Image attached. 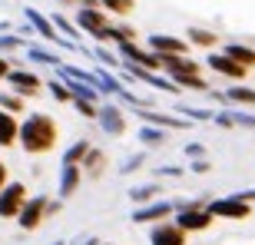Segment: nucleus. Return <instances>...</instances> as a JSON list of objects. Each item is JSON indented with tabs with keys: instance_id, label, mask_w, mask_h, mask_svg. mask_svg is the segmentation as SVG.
I'll list each match as a JSON object with an SVG mask.
<instances>
[{
	"instance_id": "nucleus-1",
	"label": "nucleus",
	"mask_w": 255,
	"mask_h": 245,
	"mask_svg": "<svg viewBox=\"0 0 255 245\" xmlns=\"http://www.w3.org/2000/svg\"><path fill=\"white\" fill-rule=\"evenodd\" d=\"M57 139H60V126L50 113H30L20 120L17 146L27 156H47V152H53L57 149Z\"/></svg>"
},
{
	"instance_id": "nucleus-2",
	"label": "nucleus",
	"mask_w": 255,
	"mask_h": 245,
	"mask_svg": "<svg viewBox=\"0 0 255 245\" xmlns=\"http://www.w3.org/2000/svg\"><path fill=\"white\" fill-rule=\"evenodd\" d=\"M176 202V212H172V222L179 229H186V232H206L216 219H212V212L206 209V199H172Z\"/></svg>"
},
{
	"instance_id": "nucleus-3",
	"label": "nucleus",
	"mask_w": 255,
	"mask_h": 245,
	"mask_svg": "<svg viewBox=\"0 0 255 245\" xmlns=\"http://www.w3.org/2000/svg\"><path fill=\"white\" fill-rule=\"evenodd\" d=\"M206 209L212 212V219H232V222H246L252 219V202L239 196H222V199H209Z\"/></svg>"
},
{
	"instance_id": "nucleus-4",
	"label": "nucleus",
	"mask_w": 255,
	"mask_h": 245,
	"mask_svg": "<svg viewBox=\"0 0 255 245\" xmlns=\"http://www.w3.org/2000/svg\"><path fill=\"white\" fill-rule=\"evenodd\" d=\"M73 23L80 27V33H86V37L100 40V33H103L113 20H110V13H106L103 7H83V3H76V17Z\"/></svg>"
},
{
	"instance_id": "nucleus-5",
	"label": "nucleus",
	"mask_w": 255,
	"mask_h": 245,
	"mask_svg": "<svg viewBox=\"0 0 255 245\" xmlns=\"http://www.w3.org/2000/svg\"><path fill=\"white\" fill-rule=\"evenodd\" d=\"M47 202L50 196H27V202H23V209L17 212V222L23 232H37L43 222H47Z\"/></svg>"
},
{
	"instance_id": "nucleus-6",
	"label": "nucleus",
	"mask_w": 255,
	"mask_h": 245,
	"mask_svg": "<svg viewBox=\"0 0 255 245\" xmlns=\"http://www.w3.org/2000/svg\"><path fill=\"white\" fill-rule=\"evenodd\" d=\"M3 80H7V86L13 93H20L23 100H33V96L43 93V80H40L33 70H23V66H10V73L3 76Z\"/></svg>"
},
{
	"instance_id": "nucleus-7",
	"label": "nucleus",
	"mask_w": 255,
	"mask_h": 245,
	"mask_svg": "<svg viewBox=\"0 0 255 245\" xmlns=\"http://www.w3.org/2000/svg\"><path fill=\"white\" fill-rule=\"evenodd\" d=\"M176 212V202L172 199H152V202H142V206L132 209V222L136 226H152V222H162V219H172Z\"/></svg>"
},
{
	"instance_id": "nucleus-8",
	"label": "nucleus",
	"mask_w": 255,
	"mask_h": 245,
	"mask_svg": "<svg viewBox=\"0 0 255 245\" xmlns=\"http://www.w3.org/2000/svg\"><path fill=\"white\" fill-rule=\"evenodd\" d=\"M27 182H13L7 179V186L0 189V219H17V212L27 202Z\"/></svg>"
},
{
	"instance_id": "nucleus-9",
	"label": "nucleus",
	"mask_w": 255,
	"mask_h": 245,
	"mask_svg": "<svg viewBox=\"0 0 255 245\" xmlns=\"http://www.w3.org/2000/svg\"><path fill=\"white\" fill-rule=\"evenodd\" d=\"M96 122H100V129L106 132V136H126V113L123 106L116 103H100L96 106Z\"/></svg>"
},
{
	"instance_id": "nucleus-10",
	"label": "nucleus",
	"mask_w": 255,
	"mask_h": 245,
	"mask_svg": "<svg viewBox=\"0 0 255 245\" xmlns=\"http://www.w3.org/2000/svg\"><path fill=\"white\" fill-rule=\"evenodd\" d=\"M149 245H189V232L169 219H162V222L149 226Z\"/></svg>"
},
{
	"instance_id": "nucleus-11",
	"label": "nucleus",
	"mask_w": 255,
	"mask_h": 245,
	"mask_svg": "<svg viewBox=\"0 0 255 245\" xmlns=\"http://www.w3.org/2000/svg\"><path fill=\"white\" fill-rule=\"evenodd\" d=\"M206 63H209V70H212V73L226 76V80H236V83H242V80L249 76V66L236 63V60H232V57H226V53H209V57H206Z\"/></svg>"
},
{
	"instance_id": "nucleus-12",
	"label": "nucleus",
	"mask_w": 255,
	"mask_h": 245,
	"mask_svg": "<svg viewBox=\"0 0 255 245\" xmlns=\"http://www.w3.org/2000/svg\"><path fill=\"white\" fill-rule=\"evenodd\" d=\"M136 116H139L142 122H152V126H162V129H189L192 122L186 120V116H172V113H159L156 106H146V110H136Z\"/></svg>"
},
{
	"instance_id": "nucleus-13",
	"label": "nucleus",
	"mask_w": 255,
	"mask_h": 245,
	"mask_svg": "<svg viewBox=\"0 0 255 245\" xmlns=\"http://www.w3.org/2000/svg\"><path fill=\"white\" fill-rule=\"evenodd\" d=\"M106 166H110V159H106L103 149H96V146H90L83 156V162H80V169H83V179H103Z\"/></svg>"
},
{
	"instance_id": "nucleus-14",
	"label": "nucleus",
	"mask_w": 255,
	"mask_h": 245,
	"mask_svg": "<svg viewBox=\"0 0 255 245\" xmlns=\"http://www.w3.org/2000/svg\"><path fill=\"white\" fill-rule=\"evenodd\" d=\"M80 186H83V169H80V166H60L57 196H60V199H70Z\"/></svg>"
},
{
	"instance_id": "nucleus-15",
	"label": "nucleus",
	"mask_w": 255,
	"mask_h": 245,
	"mask_svg": "<svg viewBox=\"0 0 255 245\" xmlns=\"http://www.w3.org/2000/svg\"><path fill=\"white\" fill-rule=\"evenodd\" d=\"M149 50L152 53H189V43L182 37H172V33H152Z\"/></svg>"
},
{
	"instance_id": "nucleus-16",
	"label": "nucleus",
	"mask_w": 255,
	"mask_h": 245,
	"mask_svg": "<svg viewBox=\"0 0 255 245\" xmlns=\"http://www.w3.org/2000/svg\"><path fill=\"white\" fill-rule=\"evenodd\" d=\"M23 57H27L30 63H40V66H60V63H63V57H60V53L47 50L43 43H33V40H27V47H23Z\"/></svg>"
},
{
	"instance_id": "nucleus-17",
	"label": "nucleus",
	"mask_w": 255,
	"mask_h": 245,
	"mask_svg": "<svg viewBox=\"0 0 255 245\" xmlns=\"http://www.w3.org/2000/svg\"><path fill=\"white\" fill-rule=\"evenodd\" d=\"M136 139L146 146V149H159L169 142V129H162V126H152V122H142L139 129H136Z\"/></svg>"
},
{
	"instance_id": "nucleus-18",
	"label": "nucleus",
	"mask_w": 255,
	"mask_h": 245,
	"mask_svg": "<svg viewBox=\"0 0 255 245\" xmlns=\"http://www.w3.org/2000/svg\"><path fill=\"white\" fill-rule=\"evenodd\" d=\"M17 129H20V120L7 110H0V149L17 146Z\"/></svg>"
},
{
	"instance_id": "nucleus-19",
	"label": "nucleus",
	"mask_w": 255,
	"mask_h": 245,
	"mask_svg": "<svg viewBox=\"0 0 255 245\" xmlns=\"http://www.w3.org/2000/svg\"><path fill=\"white\" fill-rule=\"evenodd\" d=\"M93 76H96V90H100L103 96H120V90L126 86L123 80H120V76H113L110 70H106V66H96Z\"/></svg>"
},
{
	"instance_id": "nucleus-20",
	"label": "nucleus",
	"mask_w": 255,
	"mask_h": 245,
	"mask_svg": "<svg viewBox=\"0 0 255 245\" xmlns=\"http://www.w3.org/2000/svg\"><path fill=\"white\" fill-rule=\"evenodd\" d=\"M222 53H226V57H232L236 63L249 66V70L255 66V47H252V43H239V40H232V43H226V47H222Z\"/></svg>"
},
{
	"instance_id": "nucleus-21",
	"label": "nucleus",
	"mask_w": 255,
	"mask_h": 245,
	"mask_svg": "<svg viewBox=\"0 0 255 245\" xmlns=\"http://www.w3.org/2000/svg\"><path fill=\"white\" fill-rule=\"evenodd\" d=\"M186 43H189V47H199V50H216L219 33H212V30H206V27H189L186 30Z\"/></svg>"
},
{
	"instance_id": "nucleus-22",
	"label": "nucleus",
	"mask_w": 255,
	"mask_h": 245,
	"mask_svg": "<svg viewBox=\"0 0 255 245\" xmlns=\"http://www.w3.org/2000/svg\"><path fill=\"white\" fill-rule=\"evenodd\" d=\"M162 196V186L159 182H142V186H132L129 189V199L132 206H142V202H152V199Z\"/></svg>"
},
{
	"instance_id": "nucleus-23",
	"label": "nucleus",
	"mask_w": 255,
	"mask_h": 245,
	"mask_svg": "<svg viewBox=\"0 0 255 245\" xmlns=\"http://www.w3.org/2000/svg\"><path fill=\"white\" fill-rule=\"evenodd\" d=\"M226 100H229V106H255V90L252 86L236 83V86L226 90Z\"/></svg>"
},
{
	"instance_id": "nucleus-24",
	"label": "nucleus",
	"mask_w": 255,
	"mask_h": 245,
	"mask_svg": "<svg viewBox=\"0 0 255 245\" xmlns=\"http://www.w3.org/2000/svg\"><path fill=\"white\" fill-rule=\"evenodd\" d=\"M50 23L57 27V33H60V37L73 40V43H80V40H83V33H80V27H76V23H73L70 17H63V13H53V17H50Z\"/></svg>"
},
{
	"instance_id": "nucleus-25",
	"label": "nucleus",
	"mask_w": 255,
	"mask_h": 245,
	"mask_svg": "<svg viewBox=\"0 0 255 245\" xmlns=\"http://www.w3.org/2000/svg\"><path fill=\"white\" fill-rule=\"evenodd\" d=\"M172 83L179 86V90H192V93H206L209 83L202 80V73H179V76H169Z\"/></svg>"
},
{
	"instance_id": "nucleus-26",
	"label": "nucleus",
	"mask_w": 255,
	"mask_h": 245,
	"mask_svg": "<svg viewBox=\"0 0 255 245\" xmlns=\"http://www.w3.org/2000/svg\"><path fill=\"white\" fill-rule=\"evenodd\" d=\"M90 146H93L90 139H76V142H70V146L63 149V166H80Z\"/></svg>"
},
{
	"instance_id": "nucleus-27",
	"label": "nucleus",
	"mask_w": 255,
	"mask_h": 245,
	"mask_svg": "<svg viewBox=\"0 0 255 245\" xmlns=\"http://www.w3.org/2000/svg\"><path fill=\"white\" fill-rule=\"evenodd\" d=\"M0 110H7V113L20 116L23 110H27V100L20 93H13V90H0Z\"/></svg>"
},
{
	"instance_id": "nucleus-28",
	"label": "nucleus",
	"mask_w": 255,
	"mask_h": 245,
	"mask_svg": "<svg viewBox=\"0 0 255 245\" xmlns=\"http://www.w3.org/2000/svg\"><path fill=\"white\" fill-rule=\"evenodd\" d=\"M90 57H96L100 63L106 66V70H120V66H123V60H120V53H113V50L106 47V43H96V47L90 50Z\"/></svg>"
},
{
	"instance_id": "nucleus-29",
	"label": "nucleus",
	"mask_w": 255,
	"mask_h": 245,
	"mask_svg": "<svg viewBox=\"0 0 255 245\" xmlns=\"http://www.w3.org/2000/svg\"><path fill=\"white\" fill-rule=\"evenodd\" d=\"M23 47H27V40L20 37V33H13V30L0 33V53H3V57H10V53H23Z\"/></svg>"
},
{
	"instance_id": "nucleus-30",
	"label": "nucleus",
	"mask_w": 255,
	"mask_h": 245,
	"mask_svg": "<svg viewBox=\"0 0 255 245\" xmlns=\"http://www.w3.org/2000/svg\"><path fill=\"white\" fill-rule=\"evenodd\" d=\"M100 7L110 17H129L132 10H136V0H100Z\"/></svg>"
},
{
	"instance_id": "nucleus-31",
	"label": "nucleus",
	"mask_w": 255,
	"mask_h": 245,
	"mask_svg": "<svg viewBox=\"0 0 255 245\" xmlns=\"http://www.w3.org/2000/svg\"><path fill=\"white\" fill-rule=\"evenodd\" d=\"M176 113L186 116L189 122H212V113H216V110H199V106H176Z\"/></svg>"
},
{
	"instance_id": "nucleus-32",
	"label": "nucleus",
	"mask_w": 255,
	"mask_h": 245,
	"mask_svg": "<svg viewBox=\"0 0 255 245\" xmlns=\"http://www.w3.org/2000/svg\"><path fill=\"white\" fill-rule=\"evenodd\" d=\"M43 86L50 90V96H53L57 103H70V100H73V96H70V90H66V83L60 80V76H53V80H50V83H43Z\"/></svg>"
},
{
	"instance_id": "nucleus-33",
	"label": "nucleus",
	"mask_w": 255,
	"mask_h": 245,
	"mask_svg": "<svg viewBox=\"0 0 255 245\" xmlns=\"http://www.w3.org/2000/svg\"><path fill=\"white\" fill-rule=\"evenodd\" d=\"M110 40H113V43L136 40V27H129V23H110Z\"/></svg>"
},
{
	"instance_id": "nucleus-34",
	"label": "nucleus",
	"mask_w": 255,
	"mask_h": 245,
	"mask_svg": "<svg viewBox=\"0 0 255 245\" xmlns=\"http://www.w3.org/2000/svg\"><path fill=\"white\" fill-rule=\"evenodd\" d=\"M70 106H73L80 116H86V120H96V106H100V103H90V100H80V96H73V100H70Z\"/></svg>"
},
{
	"instance_id": "nucleus-35",
	"label": "nucleus",
	"mask_w": 255,
	"mask_h": 245,
	"mask_svg": "<svg viewBox=\"0 0 255 245\" xmlns=\"http://www.w3.org/2000/svg\"><path fill=\"white\" fill-rule=\"evenodd\" d=\"M232 113V122L242 126V129H255V113H246V110H229Z\"/></svg>"
},
{
	"instance_id": "nucleus-36",
	"label": "nucleus",
	"mask_w": 255,
	"mask_h": 245,
	"mask_svg": "<svg viewBox=\"0 0 255 245\" xmlns=\"http://www.w3.org/2000/svg\"><path fill=\"white\" fill-rule=\"evenodd\" d=\"M142 162H146V152H136V156H129V159L120 166V176H129V172L142 169Z\"/></svg>"
},
{
	"instance_id": "nucleus-37",
	"label": "nucleus",
	"mask_w": 255,
	"mask_h": 245,
	"mask_svg": "<svg viewBox=\"0 0 255 245\" xmlns=\"http://www.w3.org/2000/svg\"><path fill=\"white\" fill-rule=\"evenodd\" d=\"M156 176H159V179H179V176H186V169H182V166H159Z\"/></svg>"
},
{
	"instance_id": "nucleus-38",
	"label": "nucleus",
	"mask_w": 255,
	"mask_h": 245,
	"mask_svg": "<svg viewBox=\"0 0 255 245\" xmlns=\"http://www.w3.org/2000/svg\"><path fill=\"white\" fill-rule=\"evenodd\" d=\"M212 122H216V126H222V129H232V126H236L229 110H219V113H212Z\"/></svg>"
},
{
	"instance_id": "nucleus-39",
	"label": "nucleus",
	"mask_w": 255,
	"mask_h": 245,
	"mask_svg": "<svg viewBox=\"0 0 255 245\" xmlns=\"http://www.w3.org/2000/svg\"><path fill=\"white\" fill-rule=\"evenodd\" d=\"M212 169V162L202 156V159H189V172H196V176H206V172Z\"/></svg>"
},
{
	"instance_id": "nucleus-40",
	"label": "nucleus",
	"mask_w": 255,
	"mask_h": 245,
	"mask_svg": "<svg viewBox=\"0 0 255 245\" xmlns=\"http://www.w3.org/2000/svg\"><path fill=\"white\" fill-rule=\"evenodd\" d=\"M186 156H189V159H202V156H206V146H202V142H186Z\"/></svg>"
},
{
	"instance_id": "nucleus-41",
	"label": "nucleus",
	"mask_w": 255,
	"mask_h": 245,
	"mask_svg": "<svg viewBox=\"0 0 255 245\" xmlns=\"http://www.w3.org/2000/svg\"><path fill=\"white\" fill-rule=\"evenodd\" d=\"M206 93H209V96H212V103H219V106H229V100H226V93H219V90H212V86H209Z\"/></svg>"
},
{
	"instance_id": "nucleus-42",
	"label": "nucleus",
	"mask_w": 255,
	"mask_h": 245,
	"mask_svg": "<svg viewBox=\"0 0 255 245\" xmlns=\"http://www.w3.org/2000/svg\"><path fill=\"white\" fill-rule=\"evenodd\" d=\"M7 179H10V169H7V162L0 159V189L7 186Z\"/></svg>"
},
{
	"instance_id": "nucleus-43",
	"label": "nucleus",
	"mask_w": 255,
	"mask_h": 245,
	"mask_svg": "<svg viewBox=\"0 0 255 245\" xmlns=\"http://www.w3.org/2000/svg\"><path fill=\"white\" fill-rule=\"evenodd\" d=\"M7 73H10V60L3 57V53H0V80H3V76H7Z\"/></svg>"
},
{
	"instance_id": "nucleus-44",
	"label": "nucleus",
	"mask_w": 255,
	"mask_h": 245,
	"mask_svg": "<svg viewBox=\"0 0 255 245\" xmlns=\"http://www.w3.org/2000/svg\"><path fill=\"white\" fill-rule=\"evenodd\" d=\"M236 196H239V199H246V202H252V206H255V189H246V192H236Z\"/></svg>"
},
{
	"instance_id": "nucleus-45",
	"label": "nucleus",
	"mask_w": 255,
	"mask_h": 245,
	"mask_svg": "<svg viewBox=\"0 0 255 245\" xmlns=\"http://www.w3.org/2000/svg\"><path fill=\"white\" fill-rule=\"evenodd\" d=\"M96 242H100V239H96V236H86V239H83V236H80V239H76V242H73V245H96Z\"/></svg>"
},
{
	"instance_id": "nucleus-46",
	"label": "nucleus",
	"mask_w": 255,
	"mask_h": 245,
	"mask_svg": "<svg viewBox=\"0 0 255 245\" xmlns=\"http://www.w3.org/2000/svg\"><path fill=\"white\" fill-rule=\"evenodd\" d=\"M7 30H13V23H7V20H0V33H7Z\"/></svg>"
},
{
	"instance_id": "nucleus-47",
	"label": "nucleus",
	"mask_w": 255,
	"mask_h": 245,
	"mask_svg": "<svg viewBox=\"0 0 255 245\" xmlns=\"http://www.w3.org/2000/svg\"><path fill=\"white\" fill-rule=\"evenodd\" d=\"M83 7H100V0H80Z\"/></svg>"
},
{
	"instance_id": "nucleus-48",
	"label": "nucleus",
	"mask_w": 255,
	"mask_h": 245,
	"mask_svg": "<svg viewBox=\"0 0 255 245\" xmlns=\"http://www.w3.org/2000/svg\"><path fill=\"white\" fill-rule=\"evenodd\" d=\"M63 3H73V7H76V3H80V0H63Z\"/></svg>"
},
{
	"instance_id": "nucleus-49",
	"label": "nucleus",
	"mask_w": 255,
	"mask_h": 245,
	"mask_svg": "<svg viewBox=\"0 0 255 245\" xmlns=\"http://www.w3.org/2000/svg\"><path fill=\"white\" fill-rule=\"evenodd\" d=\"M53 245H66V242H63V239H57V242H53Z\"/></svg>"
},
{
	"instance_id": "nucleus-50",
	"label": "nucleus",
	"mask_w": 255,
	"mask_h": 245,
	"mask_svg": "<svg viewBox=\"0 0 255 245\" xmlns=\"http://www.w3.org/2000/svg\"><path fill=\"white\" fill-rule=\"evenodd\" d=\"M96 245H113V242H96Z\"/></svg>"
}]
</instances>
